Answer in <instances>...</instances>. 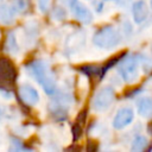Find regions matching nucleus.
I'll list each match as a JSON object with an SVG mask.
<instances>
[{
  "mask_svg": "<svg viewBox=\"0 0 152 152\" xmlns=\"http://www.w3.org/2000/svg\"><path fill=\"white\" fill-rule=\"evenodd\" d=\"M27 72L40 84L48 95H55L57 83L50 65L43 59H34L26 64Z\"/></svg>",
  "mask_w": 152,
  "mask_h": 152,
  "instance_id": "1",
  "label": "nucleus"
},
{
  "mask_svg": "<svg viewBox=\"0 0 152 152\" xmlns=\"http://www.w3.org/2000/svg\"><path fill=\"white\" fill-rule=\"evenodd\" d=\"M140 65V55H126L116 64V70L126 83H134L139 78Z\"/></svg>",
  "mask_w": 152,
  "mask_h": 152,
  "instance_id": "2",
  "label": "nucleus"
},
{
  "mask_svg": "<svg viewBox=\"0 0 152 152\" xmlns=\"http://www.w3.org/2000/svg\"><path fill=\"white\" fill-rule=\"evenodd\" d=\"M121 42V34L112 25H104L100 27L93 36V43L99 49L112 50L116 48Z\"/></svg>",
  "mask_w": 152,
  "mask_h": 152,
  "instance_id": "3",
  "label": "nucleus"
},
{
  "mask_svg": "<svg viewBox=\"0 0 152 152\" xmlns=\"http://www.w3.org/2000/svg\"><path fill=\"white\" fill-rule=\"evenodd\" d=\"M114 99H115L114 89L110 86H104L94 94L90 101V106L95 112H104L112 106Z\"/></svg>",
  "mask_w": 152,
  "mask_h": 152,
  "instance_id": "4",
  "label": "nucleus"
},
{
  "mask_svg": "<svg viewBox=\"0 0 152 152\" xmlns=\"http://www.w3.org/2000/svg\"><path fill=\"white\" fill-rule=\"evenodd\" d=\"M17 80V70L11 59L2 57L0 58V88L8 89L11 88Z\"/></svg>",
  "mask_w": 152,
  "mask_h": 152,
  "instance_id": "5",
  "label": "nucleus"
},
{
  "mask_svg": "<svg viewBox=\"0 0 152 152\" xmlns=\"http://www.w3.org/2000/svg\"><path fill=\"white\" fill-rule=\"evenodd\" d=\"M133 119H134L133 109L129 107H122L116 112L113 119V127L115 129H122L127 127L133 121Z\"/></svg>",
  "mask_w": 152,
  "mask_h": 152,
  "instance_id": "6",
  "label": "nucleus"
},
{
  "mask_svg": "<svg viewBox=\"0 0 152 152\" xmlns=\"http://www.w3.org/2000/svg\"><path fill=\"white\" fill-rule=\"evenodd\" d=\"M18 95L21 102H24L27 106H34L39 101V93L36 88H33L30 84H21L18 88Z\"/></svg>",
  "mask_w": 152,
  "mask_h": 152,
  "instance_id": "7",
  "label": "nucleus"
},
{
  "mask_svg": "<svg viewBox=\"0 0 152 152\" xmlns=\"http://www.w3.org/2000/svg\"><path fill=\"white\" fill-rule=\"evenodd\" d=\"M70 10L72 11V14H74L76 20H78L83 24H90L93 21V12L84 4H82L81 1L77 0L71 6Z\"/></svg>",
  "mask_w": 152,
  "mask_h": 152,
  "instance_id": "8",
  "label": "nucleus"
},
{
  "mask_svg": "<svg viewBox=\"0 0 152 152\" xmlns=\"http://www.w3.org/2000/svg\"><path fill=\"white\" fill-rule=\"evenodd\" d=\"M150 10L147 4L144 0H137L133 2L132 5V15H133V20L135 24H141L144 23L147 17H148Z\"/></svg>",
  "mask_w": 152,
  "mask_h": 152,
  "instance_id": "9",
  "label": "nucleus"
},
{
  "mask_svg": "<svg viewBox=\"0 0 152 152\" xmlns=\"http://www.w3.org/2000/svg\"><path fill=\"white\" fill-rule=\"evenodd\" d=\"M18 11L15 7L8 4H0V23L4 25H12L15 20Z\"/></svg>",
  "mask_w": 152,
  "mask_h": 152,
  "instance_id": "10",
  "label": "nucleus"
},
{
  "mask_svg": "<svg viewBox=\"0 0 152 152\" xmlns=\"http://www.w3.org/2000/svg\"><path fill=\"white\" fill-rule=\"evenodd\" d=\"M137 109L139 115L144 118L152 116V99L148 96H142L137 101Z\"/></svg>",
  "mask_w": 152,
  "mask_h": 152,
  "instance_id": "11",
  "label": "nucleus"
},
{
  "mask_svg": "<svg viewBox=\"0 0 152 152\" xmlns=\"http://www.w3.org/2000/svg\"><path fill=\"white\" fill-rule=\"evenodd\" d=\"M4 50L11 55H17L19 52V45L14 32H8L4 43Z\"/></svg>",
  "mask_w": 152,
  "mask_h": 152,
  "instance_id": "12",
  "label": "nucleus"
},
{
  "mask_svg": "<svg viewBox=\"0 0 152 152\" xmlns=\"http://www.w3.org/2000/svg\"><path fill=\"white\" fill-rule=\"evenodd\" d=\"M80 70L88 77H102V68L99 65H82Z\"/></svg>",
  "mask_w": 152,
  "mask_h": 152,
  "instance_id": "13",
  "label": "nucleus"
},
{
  "mask_svg": "<svg viewBox=\"0 0 152 152\" xmlns=\"http://www.w3.org/2000/svg\"><path fill=\"white\" fill-rule=\"evenodd\" d=\"M148 144V140L146 137L144 135H137L133 141H132V145H131V150L132 151H135V152H139V151H142L146 148Z\"/></svg>",
  "mask_w": 152,
  "mask_h": 152,
  "instance_id": "14",
  "label": "nucleus"
},
{
  "mask_svg": "<svg viewBox=\"0 0 152 152\" xmlns=\"http://www.w3.org/2000/svg\"><path fill=\"white\" fill-rule=\"evenodd\" d=\"M13 6L15 7V10L18 12H24V11H26V8L28 6V0H14Z\"/></svg>",
  "mask_w": 152,
  "mask_h": 152,
  "instance_id": "15",
  "label": "nucleus"
},
{
  "mask_svg": "<svg viewBox=\"0 0 152 152\" xmlns=\"http://www.w3.org/2000/svg\"><path fill=\"white\" fill-rule=\"evenodd\" d=\"M50 2H51V0H37V4H38L40 12H43V13L48 12L50 8Z\"/></svg>",
  "mask_w": 152,
  "mask_h": 152,
  "instance_id": "16",
  "label": "nucleus"
},
{
  "mask_svg": "<svg viewBox=\"0 0 152 152\" xmlns=\"http://www.w3.org/2000/svg\"><path fill=\"white\" fill-rule=\"evenodd\" d=\"M53 18L56 19V20H62V19H64L65 18V11L63 10V8H55V11H53Z\"/></svg>",
  "mask_w": 152,
  "mask_h": 152,
  "instance_id": "17",
  "label": "nucleus"
},
{
  "mask_svg": "<svg viewBox=\"0 0 152 152\" xmlns=\"http://www.w3.org/2000/svg\"><path fill=\"white\" fill-rule=\"evenodd\" d=\"M12 145H13V150L14 151H20V150H30L28 147H26L21 141L17 140V139H13L12 140Z\"/></svg>",
  "mask_w": 152,
  "mask_h": 152,
  "instance_id": "18",
  "label": "nucleus"
},
{
  "mask_svg": "<svg viewBox=\"0 0 152 152\" xmlns=\"http://www.w3.org/2000/svg\"><path fill=\"white\" fill-rule=\"evenodd\" d=\"M77 0H59V2H62L64 6H68L69 8H71V6L76 2Z\"/></svg>",
  "mask_w": 152,
  "mask_h": 152,
  "instance_id": "19",
  "label": "nucleus"
},
{
  "mask_svg": "<svg viewBox=\"0 0 152 152\" xmlns=\"http://www.w3.org/2000/svg\"><path fill=\"white\" fill-rule=\"evenodd\" d=\"M104 1H114V0H104Z\"/></svg>",
  "mask_w": 152,
  "mask_h": 152,
  "instance_id": "20",
  "label": "nucleus"
},
{
  "mask_svg": "<svg viewBox=\"0 0 152 152\" xmlns=\"http://www.w3.org/2000/svg\"><path fill=\"white\" fill-rule=\"evenodd\" d=\"M151 6H152V1H151Z\"/></svg>",
  "mask_w": 152,
  "mask_h": 152,
  "instance_id": "21",
  "label": "nucleus"
},
{
  "mask_svg": "<svg viewBox=\"0 0 152 152\" xmlns=\"http://www.w3.org/2000/svg\"><path fill=\"white\" fill-rule=\"evenodd\" d=\"M151 50H152V46H151Z\"/></svg>",
  "mask_w": 152,
  "mask_h": 152,
  "instance_id": "22",
  "label": "nucleus"
}]
</instances>
